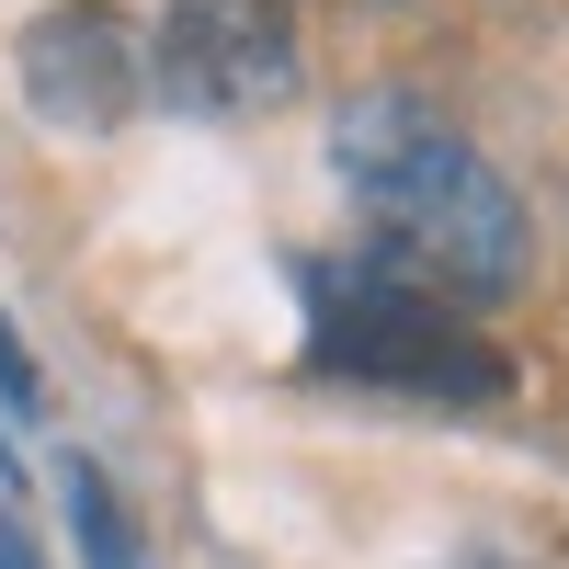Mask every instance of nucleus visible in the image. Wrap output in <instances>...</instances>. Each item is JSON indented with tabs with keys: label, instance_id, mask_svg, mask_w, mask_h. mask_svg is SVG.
I'll return each instance as SVG.
<instances>
[{
	"label": "nucleus",
	"instance_id": "obj_1",
	"mask_svg": "<svg viewBox=\"0 0 569 569\" xmlns=\"http://www.w3.org/2000/svg\"><path fill=\"white\" fill-rule=\"evenodd\" d=\"M330 160L353 182L365 217V262H388L399 284L445 308H501L536 284V217L525 194L490 171V149L467 126H445L421 91H353L330 114Z\"/></svg>",
	"mask_w": 569,
	"mask_h": 569
},
{
	"label": "nucleus",
	"instance_id": "obj_2",
	"mask_svg": "<svg viewBox=\"0 0 569 569\" xmlns=\"http://www.w3.org/2000/svg\"><path fill=\"white\" fill-rule=\"evenodd\" d=\"M308 353L353 388H399V399H456V410L512 399V365L467 330V308L399 284L388 262H308Z\"/></svg>",
	"mask_w": 569,
	"mask_h": 569
},
{
	"label": "nucleus",
	"instance_id": "obj_3",
	"mask_svg": "<svg viewBox=\"0 0 569 569\" xmlns=\"http://www.w3.org/2000/svg\"><path fill=\"white\" fill-rule=\"evenodd\" d=\"M308 91V34L297 0H171L149 23V103L240 126V114H284Z\"/></svg>",
	"mask_w": 569,
	"mask_h": 569
},
{
	"label": "nucleus",
	"instance_id": "obj_4",
	"mask_svg": "<svg viewBox=\"0 0 569 569\" xmlns=\"http://www.w3.org/2000/svg\"><path fill=\"white\" fill-rule=\"evenodd\" d=\"M12 91L46 137H114L149 114V23L114 0H58L12 34Z\"/></svg>",
	"mask_w": 569,
	"mask_h": 569
},
{
	"label": "nucleus",
	"instance_id": "obj_5",
	"mask_svg": "<svg viewBox=\"0 0 569 569\" xmlns=\"http://www.w3.org/2000/svg\"><path fill=\"white\" fill-rule=\"evenodd\" d=\"M69 525H80V558L91 569H149V558H137V525H126V501H114V479H103V467H91V456H69Z\"/></svg>",
	"mask_w": 569,
	"mask_h": 569
},
{
	"label": "nucleus",
	"instance_id": "obj_6",
	"mask_svg": "<svg viewBox=\"0 0 569 569\" xmlns=\"http://www.w3.org/2000/svg\"><path fill=\"white\" fill-rule=\"evenodd\" d=\"M0 399H12V410H46V376H34V353L12 342V319H0Z\"/></svg>",
	"mask_w": 569,
	"mask_h": 569
},
{
	"label": "nucleus",
	"instance_id": "obj_7",
	"mask_svg": "<svg viewBox=\"0 0 569 569\" xmlns=\"http://www.w3.org/2000/svg\"><path fill=\"white\" fill-rule=\"evenodd\" d=\"M445 569H525V558H501V547H467V558H445Z\"/></svg>",
	"mask_w": 569,
	"mask_h": 569
}]
</instances>
